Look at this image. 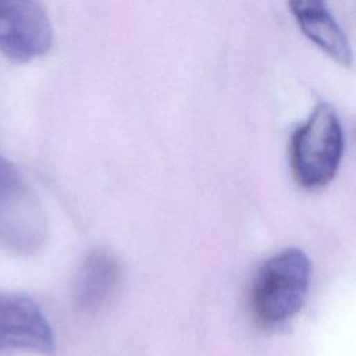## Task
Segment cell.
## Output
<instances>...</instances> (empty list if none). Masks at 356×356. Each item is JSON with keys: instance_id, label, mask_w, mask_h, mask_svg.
I'll use <instances>...</instances> for the list:
<instances>
[{"instance_id": "obj_1", "label": "cell", "mask_w": 356, "mask_h": 356, "mask_svg": "<svg viewBox=\"0 0 356 356\" xmlns=\"http://www.w3.org/2000/svg\"><path fill=\"white\" fill-rule=\"evenodd\" d=\"M312 278V263L298 248H286L266 260L250 289V307L264 327H277L303 306Z\"/></svg>"}, {"instance_id": "obj_5", "label": "cell", "mask_w": 356, "mask_h": 356, "mask_svg": "<svg viewBox=\"0 0 356 356\" xmlns=\"http://www.w3.org/2000/svg\"><path fill=\"white\" fill-rule=\"evenodd\" d=\"M288 4L298 26L310 42L338 64L352 65L350 43L325 0H288Z\"/></svg>"}, {"instance_id": "obj_3", "label": "cell", "mask_w": 356, "mask_h": 356, "mask_svg": "<svg viewBox=\"0 0 356 356\" xmlns=\"http://www.w3.org/2000/svg\"><path fill=\"white\" fill-rule=\"evenodd\" d=\"M53 26L39 0H0V54L15 63H29L47 54Z\"/></svg>"}, {"instance_id": "obj_4", "label": "cell", "mask_w": 356, "mask_h": 356, "mask_svg": "<svg viewBox=\"0 0 356 356\" xmlns=\"http://www.w3.org/2000/svg\"><path fill=\"white\" fill-rule=\"evenodd\" d=\"M0 350L44 355L54 350L51 327L32 298L21 293H0Z\"/></svg>"}, {"instance_id": "obj_2", "label": "cell", "mask_w": 356, "mask_h": 356, "mask_svg": "<svg viewBox=\"0 0 356 356\" xmlns=\"http://www.w3.org/2000/svg\"><path fill=\"white\" fill-rule=\"evenodd\" d=\"M343 143L337 111L328 103H318L292 135L289 160L295 181L307 189H318L331 182L342 160Z\"/></svg>"}, {"instance_id": "obj_6", "label": "cell", "mask_w": 356, "mask_h": 356, "mask_svg": "<svg viewBox=\"0 0 356 356\" xmlns=\"http://www.w3.org/2000/svg\"><path fill=\"white\" fill-rule=\"evenodd\" d=\"M121 280L117 257L103 249L93 250L83 260L75 280V302L86 313L99 312L114 295Z\"/></svg>"}]
</instances>
